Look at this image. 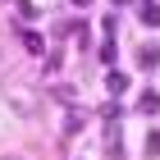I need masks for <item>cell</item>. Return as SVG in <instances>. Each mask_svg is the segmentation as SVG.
<instances>
[{"mask_svg": "<svg viewBox=\"0 0 160 160\" xmlns=\"http://www.w3.org/2000/svg\"><path fill=\"white\" fill-rule=\"evenodd\" d=\"M137 64H142V69H156V64H160V46H156V41L137 46Z\"/></svg>", "mask_w": 160, "mask_h": 160, "instance_id": "3", "label": "cell"}, {"mask_svg": "<svg viewBox=\"0 0 160 160\" xmlns=\"http://www.w3.org/2000/svg\"><path fill=\"white\" fill-rule=\"evenodd\" d=\"M73 5H92V0H73Z\"/></svg>", "mask_w": 160, "mask_h": 160, "instance_id": "10", "label": "cell"}, {"mask_svg": "<svg viewBox=\"0 0 160 160\" xmlns=\"http://www.w3.org/2000/svg\"><path fill=\"white\" fill-rule=\"evenodd\" d=\"M137 18L147 28H160V0H142V5H137Z\"/></svg>", "mask_w": 160, "mask_h": 160, "instance_id": "2", "label": "cell"}, {"mask_svg": "<svg viewBox=\"0 0 160 160\" xmlns=\"http://www.w3.org/2000/svg\"><path fill=\"white\" fill-rule=\"evenodd\" d=\"M0 160H28V156H0Z\"/></svg>", "mask_w": 160, "mask_h": 160, "instance_id": "9", "label": "cell"}, {"mask_svg": "<svg viewBox=\"0 0 160 160\" xmlns=\"http://www.w3.org/2000/svg\"><path fill=\"white\" fill-rule=\"evenodd\" d=\"M5 101H9L18 114H37V105H41L37 92H32L28 82H18V78H5Z\"/></svg>", "mask_w": 160, "mask_h": 160, "instance_id": "1", "label": "cell"}, {"mask_svg": "<svg viewBox=\"0 0 160 160\" xmlns=\"http://www.w3.org/2000/svg\"><path fill=\"white\" fill-rule=\"evenodd\" d=\"M137 110H142V114H156L160 110V96H156V92H142V96H137Z\"/></svg>", "mask_w": 160, "mask_h": 160, "instance_id": "4", "label": "cell"}, {"mask_svg": "<svg viewBox=\"0 0 160 160\" xmlns=\"http://www.w3.org/2000/svg\"><path fill=\"white\" fill-rule=\"evenodd\" d=\"M147 156H160V133H147Z\"/></svg>", "mask_w": 160, "mask_h": 160, "instance_id": "8", "label": "cell"}, {"mask_svg": "<svg viewBox=\"0 0 160 160\" xmlns=\"http://www.w3.org/2000/svg\"><path fill=\"white\" fill-rule=\"evenodd\" d=\"M114 5H128V0H114Z\"/></svg>", "mask_w": 160, "mask_h": 160, "instance_id": "11", "label": "cell"}, {"mask_svg": "<svg viewBox=\"0 0 160 160\" xmlns=\"http://www.w3.org/2000/svg\"><path fill=\"white\" fill-rule=\"evenodd\" d=\"M23 46L32 50V55H41V50H46V37H41V32H23Z\"/></svg>", "mask_w": 160, "mask_h": 160, "instance_id": "6", "label": "cell"}, {"mask_svg": "<svg viewBox=\"0 0 160 160\" xmlns=\"http://www.w3.org/2000/svg\"><path fill=\"white\" fill-rule=\"evenodd\" d=\"M105 87H110L114 96H119V92H128V73H119V69H110V78H105Z\"/></svg>", "mask_w": 160, "mask_h": 160, "instance_id": "5", "label": "cell"}, {"mask_svg": "<svg viewBox=\"0 0 160 160\" xmlns=\"http://www.w3.org/2000/svg\"><path fill=\"white\" fill-rule=\"evenodd\" d=\"M14 5H18V14H23V18H37V5H32V0H14Z\"/></svg>", "mask_w": 160, "mask_h": 160, "instance_id": "7", "label": "cell"}]
</instances>
